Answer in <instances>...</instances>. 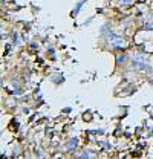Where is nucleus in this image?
I'll return each instance as SVG.
<instances>
[{
	"instance_id": "1",
	"label": "nucleus",
	"mask_w": 153,
	"mask_h": 159,
	"mask_svg": "<svg viewBox=\"0 0 153 159\" xmlns=\"http://www.w3.org/2000/svg\"><path fill=\"white\" fill-rule=\"evenodd\" d=\"M133 61H135V64H136L138 67H146L149 60H147V55H146V54L138 52V54H135L133 55Z\"/></svg>"
},
{
	"instance_id": "2",
	"label": "nucleus",
	"mask_w": 153,
	"mask_h": 159,
	"mask_svg": "<svg viewBox=\"0 0 153 159\" xmlns=\"http://www.w3.org/2000/svg\"><path fill=\"white\" fill-rule=\"evenodd\" d=\"M109 43H110V46H114V48H124V46H126V40L123 39V37H118V35L109 37Z\"/></svg>"
},
{
	"instance_id": "3",
	"label": "nucleus",
	"mask_w": 153,
	"mask_h": 159,
	"mask_svg": "<svg viewBox=\"0 0 153 159\" xmlns=\"http://www.w3.org/2000/svg\"><path fill=\"white\" fill-rule=\"evenodd\" d=\"M119 3L124 5V6H130V5H133L135 3V0H119Z\"/></svg>"
},
{
	"instance_id": "4",
	"label": "nucleus",
	"mask_w": 153,
	"mask_h": 159,
	"mask_svg": "<svg viewBox=\"0 0 153 159\" xmlns=\"http://www.w3.org/2000/svg\"><path fill=\"white\" fill-rule=\"evenodd\" d=\"M75 145H76V139H74V141H71V142H69L67 148H72V147H75Z\"/></svg>"
}]
</instances>
